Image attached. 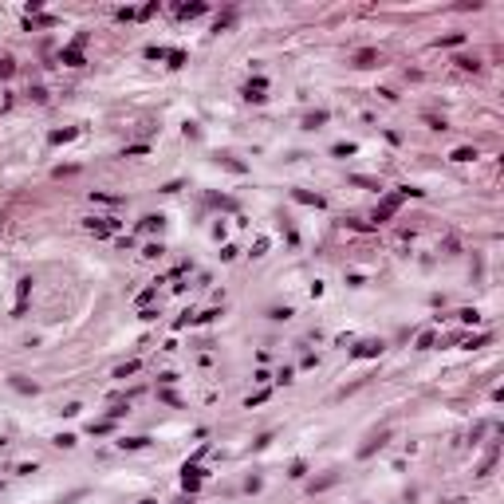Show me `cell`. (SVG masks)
<instances>
[{
  "label": "cell",
  "instance_id": "obj_1",
  "mask_svg": "<svg viewBox=\"0 0 504 504\" xmlns=\"http://www.w3.org/2000/svg\"><path fill=\"white\" fill-rule=\"evenodd\" d=\"M181 485H185V489H197V485H201V469H185Z\"/></svg>",
  "mask_w": 504,
  "mask_h": 504
},
{
  "label": "cell",
  "instance_id": "obj_2",
  "mask_svg": "<svg viewBox=\"0 0 504 504\" xmlns=\"http://www.w3.org/2000/svg\"><path fill=\"white\" fill-rule=\"evenodd\" d=\"M398 205H402V197H390V201H386V205L378 209V221H386V217H390V213H394Z\"/></svg>",
  "mask_w": 504,
  "mask_h": 504
},
{
  "label": "cell",
  "instance_id": "obj_3",
  "mask_svg": "<svg viewBox=\"0 0 504 504\" xmlns=\"http://www.w3.org/2000/svg\"><path fill=\"white\" fill-rule=\"evenodd\" d=\"M378 351H382V347H378V343H362V347H358L355 355H362V358H367V355H378Z\"/></svg>",
  "mask_w": 504,
  "mask_h": 504
},
{
  "label": "cell",
  "instance_id": "obj_4",
  "mask_svg": "<svg viewBox=\"0 0 504 504\" xmlns=\"http://www.w3.org/2000/svg\"><path fill=\"white\" fill-rule=\"evenodd\" d=\"M469 158H477V150H469V146H461L457 154H453V162H469Z\"/></svg>",
  "mask_w": 504,
  "mask_h": 504
},
{
  "label": "cell",
  "instance_id": "obj_5",
  "mask_svg": "<svg viewBox=\"0 0 504 504\" xmlns=\"http://www.w3.org/2000/svg\"><path fill=\"white\" fill-rule=\"evenodd\" d=\"M205 12V4H181V16H201Z\"/></svg>",
  "mask_w": 504,
  "mask_h": 504
},
{
  "label": "cell",
  "instance_id": "obj_6",
  "mask_svg": "<svg viewBox=\"0 0 504 504\" xmlns=\"http://www.w3.org/2000/svg\"><path fill=\"white\" fill-rule=\"evenodd\" d=\"M374 63V51H358V67H371Z\"/></svg>",
  "mask_w": 504,
  "mask_h": 504
},
{
  "label": "cell",
  "instance_id": "obj_7",
  "mask_svg": "<svg viewBox=\"0 0 504 504\" xmlns=\"http://www.w3.org/2000/svg\"><path fill=\"white\" fill-rule=\"evenodd\" d=\"M67 138H75V130H55L51 134V142H67Z\"/></svg>",
  "mask_w": 504,
  "mask_h": 504
},
{
  "label": "cell",
  "instance_id": "obj_8",
  "mask_svg": "<svg viewBox=\"0 0 504 504\" xmlns=\"http://www.w3.org/2000/svg\"><path fill=\"white\" fill-rule=\"evenodd\" d=\"M138 504H154V500H138Z\"/></svg>",
  "mask_w": 504,
  "mask_h": 504
}]
</instances>
